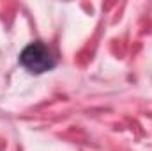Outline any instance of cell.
Returning <instances> with one entry per match:
<instances>
[{
  "label": "cell",
  "instance_id": "1",
  "mask_svg": "<svg viewBox=\"0 0 152 151\" xmlns=\"http://www.w3.org/2000/svg\"><path fill=\"white\" fill-rule=\"evenodd\" d=\"M20 62L28 73H34V75L51 71L57 64L51 50L41 41L30 43L28 46L23 48V52L20 53Z\"/></svg>",
  "mask_w": 152,
  "mask_h": 151
}]
</instances>
